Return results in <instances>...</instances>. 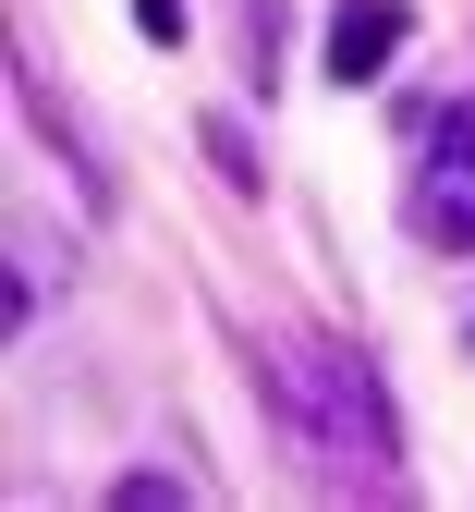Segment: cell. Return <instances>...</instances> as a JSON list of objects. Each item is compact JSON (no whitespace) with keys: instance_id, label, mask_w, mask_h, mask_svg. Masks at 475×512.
Instances as JSON below:
<instances>
[{"instance_id":"6da1fadb","label":"cell","mask_w":475,"mask_h":512,"mask_svg":"<svg viewBox=\"0 0 475 512\" xmlns=\"http://www.w3.org/2000/svg\"><path fill=\"white\" fill-rule=\"evenodd\" d=\"M268 403H281V427L305 439L317 464H342V476L390 464V391H378L354 354H317V342L268 354Z\"/></svg>"},{"instance_id":"7a4b0ae2","label":"cell","mask_w":475,"mask_h":512,"mask_svg":"<svg viewBox=\"0 0 475 512\" xmlns=\"http://www.w3.org/2000/svg\"><path fill=\"white\" fill-rule=\"evenodd\" d=\"M427 171H415V232L427 244H475V98L463 110H427Z\"/></svg>"},{"instance_id":"3957f363","label":"cell","mask_w":475,"mask_h":512,"mask_svg":"<svg viewBox=\"0 0 475 512\" xmlns=\"http://www.w3.org/2000/svg\"><path fill=\"white\" fill-rule=\"evenodd\" d=\"M402 37H415V0H342L329 13V86H366L402 61Z\"/></svg>"},{"instance_id":"277c9868","label":"cell","mask_w":475,"mask_h":512,"mask_svg":"<svg viewBox=\"0 0 475 512\" xmlns=\"http://www.w3.org/2000/svg\"><path fill=\"white\" fill-rule=\"evenodd\" d=\"M0 269H13V281H0V317H13V330H37V317L61 305V281H74V256L49 244V220H13V244H0Z\"/></svg>"},{"instance_id":"5b68a950","label":"cell","mask_w":475,"mask_h":512,"mask_svg":"<svg viewBox=\"0 0 475 512\" xmlns=\"http://www.w3.org/2000/svg\"><path fill=\"white\" fill-rule=\"evenodd\" d=\"M110 512H195V488L159 476V464H134V476H110Z\"/></svg>"},{"instance_id":"8992f818","label":"cell","mask_w":475,"mask_h":512,"mask_svg":"<svg viewBox=\"0 0 475 512\" xmlns=\"http://www.w3.org/2000/svg\"><path fill=\"white\" fill-rule=\"evenodd\" d=\"M134 37H147V49H183V0H134Z\"/></svg>"},{"instance_id":"52a82bcc","label":"cell","mask_w":475,"mask_h":512,"mask_svg":"<svg viewBox=\"0 0 475 512\" xmlns=\"http://www.w3.org/2000/svg\"><path fill=\"white\" fill-rule=\"evenodd\" d=\"M463 342H475V317H463Z\"/></svg>"}]
</instances>
